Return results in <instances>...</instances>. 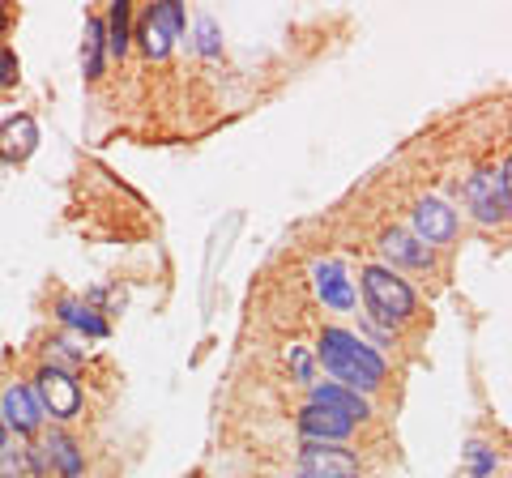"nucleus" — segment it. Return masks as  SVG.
<instances>
[{"label": "nucleus", "mask_w": 512, "mask_h": 478, "mask_svg": "<svg viewBox=\"0 0 512 478\" xmlns=\"http://www.w3.org/2000/svg\"><path fill=\"white\" fill-rule=\"evenodd\" d=\"M0 474L26 478L30 474V449H0Z\"/></svg>", "instance_id": "nucleus-18"}, {"label": "nucleus", "mask_w": 512, "mask_h": 478, "mask_svg": "<svg viewBox=\"0 0 512 478\" xmlns=\"http://www.w3.org/2000/svg\"><path fill=\"white\" fill-rule=\"evenodd\" d=\"M291 359H295V372H299V380H312V359L303 355V350H291Z\"/></svg>", "instance_id": "nucleus-21"}, {"label": "nucleus", "mask_w": 512, "mask_h": 478, "mask_svg": "<svg viewBox=\"0 0 512 478\" xmlns=\"http://www.w3.org/2000/svg\"><path fill=\"white\" fill-rule=\"evenodd\" d=\"M312 402L316 406H333V410H342L346 419H367V402L359 393H350V389H342V385H316L312 389Z\"/></svg>", "instance_id": "nucleus-14"}, {"label": "nucleus", "mask_w": 512, "mask_h": 478, "mask_svg": "<svg viewBox=\"0 0 512 478\" xmlns=\"http://www.w3.org/2000/svg\"><path fill=\"white\" fill-rule=\"evenodd\" d=\"M30 470H39V474L60 470L64 478H77V474H82V457H77V444H73L69 436H47L43 444H35V449H30Z\"/></svg>", "instance_id": "nucleus-10"}, {"label": "nucleus", "mask_w": 512, "mask_h": 478, "mask_svg": "<svg viewBox=\"0 0 512 478\" xmlns=\"http://www.w3.org/2000/svg\"><path fill=\"white\" fill-rule=\"evenodd\" d=\"M316 359L325 363V372L350 393H372L384 380V359L350 329H325L320 333Z\"/></svg>", "instance_id": "nucleus-1"}, {"label": "nucleus", "mask_w": 512, "mask_h": 478, "mask_svg": "<svg viewBox=\"0 0 512 478\" xmlns=\"http://www.w3.org/2000/svg\"><path fill=\"white\" fill-rule=\"evenodd\" d=\"M128 18H133V9H128L124 0H120V5H111V18L103 22V30H107V47H111L116 56L128 52Z\"/></svg>", "instance_id": "nucleus-17"}, {"label": "nucleus", "mask_w": 512, "mask_h": 478, "mask_svg": "<svg viewBox=\"0 0 512 478\" xmlns=\"http://www.w3.org/2000/svg\"><path fill=\"white\" fill-rule=\"evenodd\" d=\"M470 453H474V461H478V474H487V470H495V461H491V457L483 453V444H474V449H470Z\"/></svg>", "instance_id": "nucleus-22"}, {"label": "nucleus", "mask_w": 512, "mask_h": 478, "mask_svg": "<svg viewBox=\"0 0 512 478\" xmlns=\"http://www.w3.org/2000/svg\"><path fill=\"white\" fill-rule=\"evenodd\" d=\"M0 449H5V419H0Z\"/></svg>", "instance_id": "nucleus-23"}, {"label": "nucleus", "mask_w": 512, "mask_h": 478, "mask_svg": "<svg viewBox=\"0 0 512 478\" xmlns=\"http://www.w3.org/2000/svg\"><path fill=\"white\" fill-rule=\"evenodd\" d=\"M312 278H316V291H320V299H325L329 308H338V312L355 308V286H350L346 269L338 261H316L312 265Z\"/></svg>", "instance_id": "nucleus-11"}, {"label": "nucleus", "mask_w": 512, "mask_h": 478, "mask_svg": "<svg viewBox=\"0 0 512 478\" xmlns=\"http://www.w3.org/2000/svg\"><path fill=\"white\" fill-rule=\"evenodd\" d=\"M380 248H384V257H389L393 265H414V269H427L431 265V248L414 231H389Z\"/></svg>", "instance_id": "nucleus-13"}, {"label": "nucleus", "mask_w": 512, "mask_h": 478, "mask_svg": "<svg viewBox=\"0 0 512 478\" xmlns=\"http://www.w3.org/2000/svg\"><path fill=\"white\" fill-rule=\"evenodd\" d=\"M103 43H107V30L99 18L86 22V43H82V60H86V77H99L103 73Z\"/></svg>", "instance_id": "nucleus-16"}, {"label": "nucleus", "mask_w": 512, "mask_h": 478, "mask_svg": "<svg viewBox=\"0 0 512 478\" xmlns=\"http://www.w3.org/2000/svg\"><path fill=\"white\" fill-rule=\"evenodd\" d=\"M457 231V210H448V205L440 197H427L414 205V235L423 239V244H448Z\"/></svg>", "instance_id": "nucleus-8"}, {"label": "nucleus", "mask_w": 512, "mask_h": 478, "mask_svg": "<svg viewBox=\"0 0 512 478\" xmlns=\"http://www.w3.org/2000/svg\"><path fill=\"white\" fill-rule=\"evenodd\" d=\"M359 474V457L338 444H316L308 440L299 453V478H355Z\"/></svg>", "instance_id": "nucleus-4"}, {"label": "nucleus", "mask_w": 512, "mask_h": 478, "mask_svg": "<svg viewBox=\"0 0 512 478\" xmlns=\"http://www.w3.org/2000/svg\"><path fill=\"white\" fill-rule=\"evenodd\" d=\"M197 35H201V52H205V56H218V47H222V43H218V26H214L210 18H201V22H197Z\"/></svg>", "instance_id": "nucleus-19"}, {"label": "nucleus", "mask_w": 512, "mask_h": 478, "mask_svg": "<svg viewBox=\"0 0 512 478\" xmlns=\"http://www.w3.org/2000/svg\"><path fill=\"white\" fill-rule=\"evenodd\" d=\"M35 397H39L43 414L52 410L56 419H73V414L82 410V389H77L73 372H64V368H43V372H39V389H35Z\"/></svg>", "instance_id": "nucleus-6"}, {"label": "nucleus", "mask_w": 512, "mask_h": 478, "mask_svg": "<svg viewBox=\"0 0 512 478\" xmlns=\"http://www.w3.org/2000/svg\"><path fill=\"white\" fill-rule=\"evenodd\" d=\"M60 321L73 325V329H82V333H90V338H107V321L94 308L77 304V299H64V304H60Z\"/></svg>", "instance_id": "nucleus-15"}, {"label": "nucleus", "mask_w": 512, "mask_h": 478, "mask_svg": "<svg viewBox=\"0 0 512 478\" xmlns=\"http://www.w3.org/2000/svg\"><path fill=\"white\" fill-rule=\"evenodd\" d=\"M363 299H367V312L376 316L380 325H402L414 316V291L406 278H397L389 265H367L363 269Z\"/></svg>", "instance_id": "nucleus-2"}, {"label": "nucleus", "mask_w": 512, "mask_h": 478, "mask_svg": "<svg viewBox=\"0 0 512 478\" xmlns=\"http://www.w3.org/2000/svg\"><path fill=\"white\" fill-rule=\"evenodd\" d=\"M180 35H184V9L175 5V0L154 5L146 13V22H141V47H146V56H154V60H163Z\"/></svg>", "instance_id": "nucleus-5"}, {"label": "nucleus", "mask_w": 512, "mask_h": 478, "mask_svg": "<svg viewBox=\"0 0 512 478\" xmlns=\"http://www.w3.org/2000/svg\"><path fill=\"white\" fill-rule=\"evenodd\" d=\"M466 197H470V210L478 222H504L508 218V167L470 175Z\"/></svg>", "instance_id": "nucleus-3"}, {"label": "nucleus", "mask_w": 512, "mask_h": 478, "mask_svg": "<svg viewBox=\"0 0 512 478\" xmlns=\"http://www.w3.org/2000/svg\"><path fill=\"white\" fill-rule=\"evenodd\" d=\"M13 82H18V56L0 47V86H13Z\"/></svg>", "instance_id": "nucleus-20"}, {"label": "nucleus", "mask_w": 512, "mask_h": 478, "mask_svg": "<svg viewBox=\"0 0 512 478\" xmlns=\"http://www.w3.org/2000/svg\"><path fill=\"white\" fill-rule=\"evenodd\" d=\"M299 432L308 440H316V444H338V440H346L350 432H355V419H346V414L333 410V406L308 402V410L299 414Z\"/></svg>", "instance_id": "nucleus-7"}, {"label": "nucleus", "mask_w": 512, "mask_h": 478, "mask_svg": "<svg viewBox=\"0 0 512 478\" xmlns=\"http://www.w3.org/2000/svg\"><path fill=\"white\" fill-rule=\"evenodd\" d=\"M0 419H5V427H18L22 436L39 432V423H43V406H39L35 389H26V385H9V389H5V397H0Z\"/></svg>", "instance_id": "nucleus-9"}, {"label": "nucleus", "mask_w": 512, "mask_h": 478, "mask_svg": "<svg viewBox=\"0 0 512 478\" xmlns=\"http://www.w3.org/2000/svg\"><path fill=\"white\" fill-rule=\"evenodd\" d=\"M39 146V124L30 116H13L0 124V158L5 163H22V158H30Z\"/></svg>", "instance_id": "nucleus-12"}]
</instances>
